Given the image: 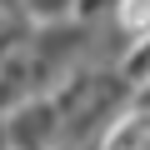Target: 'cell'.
I'll return each instance as SVG.
<instances>
[{
	"instance_id": "cell-1",
	"label": "cell",
	"mask_w": 150,
	"mask_h": 150,
	"mask_svg": "<svg viewBox=\"0 0 150 150\" xmlns=\"http://www.w3.org/2000/svg\"><path fill=\"white\" fill-rule=\"evenodd\" d=\"M55 115H60L55 105H30L25 115L15 110V125H10V140H15V145H25V150H35L40 140H50V135H55Z\"/></svg>"
},
{
	"instance_id": "cell-2",
	"label": "cell",
	"mask_w": 150,
	"mask_h": 150,
	"mask_svg": "<svg viewBox=\"0 0 150 150\" xmlns=\"http://www.w3.org/2000/svg\"><path fill=\"white\" fill-rule=\"evenodd\" d=\"M30 10L35 15H60V10H70V0H30Z\"/></svg>"
}]
</instances>
